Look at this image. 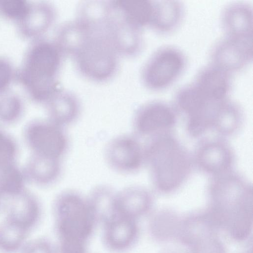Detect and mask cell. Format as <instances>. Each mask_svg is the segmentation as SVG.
I'll use <instances>...</instances> for the list:
<instances>
[{"mask_svg": "<svg viewBox=\"0 0 253 253\" xmlns=\"http://www.w3.org/2000/svg\"><path fill=\"white\" fill-rule=\"evenodd\" d=\"M54 42L63 55L73 60L77 71L87 79L106 82L118 71L120 55L101 21L93 15L77 13L75 20L59 27Z\"/></svg>", "mask_w": 253, "mask_h": 253, "instance_id": "1", "label": "cell"}, {"mask_svg": "<svg viewBox=\"0 0 253 253\" xmlns=\"http://www.w3.org/2000/svg\"><path fill=\"white\" fill-rule=\"evenodd\" d=\"M63 57L54 42L41 40L28 50L18 76L35 101L46 103L61 88L57 78Z\"/></svg>", "mask_w": 253, "mask_h": 253, "instance_id": "2", "label": "cell"}, {"mask_svg": "<svg viewBox=\"0 0 253 253\" xmlns=\"http://www.w3.org/2000/svg\"><path fill=\"white\" fill-rule=\"evenodd\" d=\"M236 180L221 181L212 188V222L227 226L232 237H247L252 224V192Z\"/></svg>", "mask_w": 253, "mask_h": 253, "instance_id": "3", "label": "cell"}, {"mask_svg": "<svg viewBox=\"0 0 253 253\" xmlns=\"http://www.w3.org/2000/svg\"><path fill=\"white\" fill-rule=\"evenodd\" d=\"M58 245L87 246L97 222L87 198L74 190H66L56 198L53 205Z\"/></svg>", "mask_w": 253, "mask_h": 253, "instance_id": "4", "label": "cell"}, {"mask_svg": "<svg viewBox=\"0 0 253 253\" xmlns=\"http://www.w3.org/2000/svg\"><path fill=\"white\" fill-rule=\"evenodd\" d=\"M145 160L150 165L156 187L170 191L181 184L187 175L188 157L177 142L165 137L153 141L145 150Z\"/></svg>", "mask_w": 253, "mask_h": 253, "instance_id": "5", "label": "cell"}, {"mask_svg": "<svg viewBox=\"0 0 253 253\" xmlns=\"http://www.w3.org/2000/svg\"><path fill=\"white\" fill-rule=\"evenodd\" d=\"M186 59L179 48L166 45L158 48L144 65L142 83L152 90L165 89L174 83L185 70Z\"/></svg>", "mask_w": 253, "mask_h": 253, "instance_id": "6", "label": "cell"}, {"mask_svg": "<svg viewBox=\"0 0 253 253\" xmlns=\"http://www.w3.org/2000/svg\"><path fill=\"white\" fill-rule=\"evenodd\" d=\"M103 22L107 34L119 55L133 57L143 45L142 29L127 18L116 0L104 1Z\"/></svg>", "mask_w": 253, "mask_h": 253, "instance_id": "7", "label": "cell"}, {"mask_svg": "<svg viewBox=\"0 0 253 253\" xmlns=\"http://www.w3.org/2000/svg\"><path fill=\"white\" fill-rule=\"evenodd\" d=\"M105 158L114 170L130 173L141 168L145 160V150L137 138L123 134L108 142L105 149Z\"/></svg>", "mask_w": 253, "mask_h": 253, "instance_id": "8", "label": "cell"}, {"mask_svg": "<svg viewBox=\"0 0 253 253\" xmlns=\"http://www.w3.org/2000/svg\"><path fill=\"white\" fill-rule=\"evenodd\" d=\"M27 137L39 156L60 160L68 149V137L63 127L50 121L31 125L27 129Z\"/></svg>", "mask_w": 253, "mask_h": 253, "instance_id": "9", "label": "cell"}, {"mask_svg": "<svg viewBox=\"0 0 253 253\" xmlns=\"http://www.w3.org/2000/svg\"><path fill=\"white\" fill-rule=\"evenodd\" d=\"M212 64L231 74L240 71L253 58V38L226 36L219 40L211 51Z\"/></svg>", "mask_w": 253, "mask_h": 253, "instance_id": "10", "label": "cell"}, {"mask_svg": "<svg viewBox=\"0 0 253 253\" xmlns=\"http://www.w3.org/2000/svg\"><path fill=\"white\" fill-rule=\"evenodd\" d=\"M102 241L111 253H126L136 244L139 237L137 220L117 214L102 225Z\"/></svg>", "mask_w": 253, "mask_h": 253, "instance_id": "11", "label": "cell"}, {"mask_svg": "<svg viewBox=\"0 0 253 253\" xmlns=\"http://www.w3.org/2000/svg\"><path fill=\"white\" fill-rule=\"evenodd\" d=\"M176 121L175 112L169 105L153 101L143 104L137 110L133 125L138 134L148 136L171 128Z\"/></svg>", "mask_w": 253, "mask_h": 253, "instance_id": "12", "label": "cell"}, {"mask_svg": "<svg viewBox=\"0 0 253 253\" xmlns=\"http://www.w3.org/2000/svg\"><path fill=\"white\" fill-rule=\"evenodd\" d=\"M192 83L204 97L212 102L227 99L232 87L230 74L213 64L202 68Z\"/></svg>", "mask_w": 253, "mask_h": 253, "instance_id": "13", "label": "cell"}, {"mask_svg": "<svg viewBox=\"0 0 253 253\" xmlns=\"http://www.w3.org/2000/svg\"><path fill=\"white\" fill-rule=\"evenodd\" d=\"M221 26L226 36L253 38V8L245 2H235L227 5L221 14Z\"/></svg>", "mask_w": 253, "mask_h": 253, "instance_id": "14", "label": "cell"}, {"mask_svg": "<svg viewBox=\"0 0 253 253\" xmlns=\"http://www.w3.org/2000/svg\"><path fill=\"white\" fill-rule=\"evenodd\" d=\"M115 203L118 214L137 220L149 211L152 199L144 189L129 186L116 193Z\"/></svg>", "mask_w": 253, "mask_h": 253, "instance_id": "15", "label": "cell"}, {"mask_svg": "<svg viewBox=\"0 0 253 253\" xmlns=\"http://www.w3.org/2000/svg\"><path fill=\"white\" fill-rule=\"evenodd\" d=\"M50 122L63 127L75 122L81 111L77 97L61 88L47 102Z\"/></svg>", "mask_w": 253, "mask_h": 253, "instance_id": "16", "label": "cell"}, {"mask_svg": "<svg viewBox=\"0 0 253 253\" xmlns=\"http://www.w3.org/2000/svg\"><path fill=\"white\" fill-rule=\"evenodd\" d=\"M56 16L55 9L50 4L43 2L30 4L28 13L19 22L20 31L29 37L42 35L53 24Z\"/></svg>", "mask_w": 253, "mask_h": 253, "instance_id": "17", "label": "cell"}, {"mask_svg": "<svg viewBox=\"0 0 253 253\" xmlns=\"http://www.w3.org/2000/svg\"><path fill=\"white\" fill-rule=\"evenodd\" d=\"M154 10L149 27L161 33L173 31L180 24L184 7L178 0H153Z\"/></svg>", "mask_w": 253, "mask_h": 253, "instance_id": "18", "label": "cell"}, {"mask_svg": "<svg viewBox=\"0 0 253 253\" xmlns=\"http://www.w3.org/2000/svg\"><path fill=\"white\" fill-rule=\"evenodd\" d=\"M201 167L210 173L224 172L232 164V156L226 145L220 142H211L201 147L197 155Z\"/></svg>", "mask_w": 253, "mask_h": 253, "instance_id": "19", "label": "cell"}, {"mask_svg": "<svg viewBox=\"0 0 253 253\" xmlns=\"http://www.w3.org/2000/svg\"><path fill=\"white\" fill-rule=\"evenodd\" d=\"M116 193L109 186L101 185L94 188L87 197L98 224L102 225L118 214L115 203Z\"/></svg>", "mask_w": 253, "mask_h": 253, "instance_id": "20", "label": "cell"}, {"mask_svg": "<svg viewBox=\"0 0 253 253\" xmlns=\"http://www.w3.org/2000/svg\"><path fill=\"white\" fill-rule=\"evenodd\" d=\"M116 1L135 26L141 29L150 27L153 14V0H117Z\"/></svg>", "mask_w": 253, "mask_h": 253, "instance_id": "21", "label": "cell"}, {"mask_svg": "<svg viewBox=\"0 0 253 253\" xmlns=\"http://www.w3.org/2000/svg\"><path fill=\"white\" fill-rule=\"evenodd\" d=\"M241 117V111L234 102L227 99L220 102L213 116L212 125L220 132L229 134L237 127Z\"/></svg>", "mask_w": 253, "mask_h": 253, "instance_id": "22", "label": "cell"}, {"mask_svg": "<svg viewBox=\"0 0 253 253\" xmlns=\"http://www.w3.org/2000/svg\"><path fill=\"white\" fill-rule=\"evenodd\" d=\"M61 171L60 160L38 155L30 168V173L34 180L42 184L54 182L60 176Z\"/></svg>", "mask_w": 253, "mask_h": 253, "instance_id": "23", "label": "cell"}, {"mask_svg": "<svg viewBox=\"0 0 253 253\" xmlns=\"http://www.w3.org/2000/svg\"><path fill=\"white\" fill-rule=\"evenodd\" d=\"M40 215L39 204L35 200L25 198L11 209L9 222L25 230L37 222Z\"/></svg>", "mask_w": 253, "mask_h": 253, "instance_id": "24", "label": "cell"}, {"mask_svg": "<svg viewBox=\"0 0 253 253\" xmlns=\"http://www.w3.org/2000/svg\"><path fill=\"white\" fill-rule=\"evenodd\" d=\"M23 186V178L19 170L12 164L0 167V191L17 194Z\"/></svg>", "mask_w": 253, "mask_h": 253, "instance_id": "25", "label": "cell"}, {"mask_svg": "<svg viewBox=\"0 0 253 253\" xmlns=\"http://www.w3.org/2000/svg\"><path fill=\"white\" fill-rule=\"evenodd\" d=\"M30 4L22 0H0V13L5 17L18 22L28 13Z\"/></svg>", "mask_w": 253, "mask_h": 253, "instance_id": "26", "label": "cell"}, {"mask_svg": "<svg viewBox=\"0 0 253 253\" xmlns=\"http://www.w3.org/2000/svg\"><path fill=\"white\" fill-rule=\"evenodd\" d=\"M25 230L9 222L0 232V245L5 250H15L20 245Z\"/></svg>", "mask_w": 253, "mask_h": 253, "instance_id": "27", "label": "cell"}, {"mask_svg": "<svg viewBox=\"0 0 253 253\" xmlns=\"http://www.w3.org/2000/svg\"><path fill=\"white\" fill-rule=\"evenodd\" d=\"M21 103L15 95L5 96L0 100V118L9 121L14 120L20 113Z\"/></svg>", "mask_w": 253, "mask_h": 253, "instance_id": "28", "label": "cell"}, {"mask_svg": "<svg viewBox=\"0 0 253 253\" xmlns=\"http://www.w3.org/2000/svg\"><path fill=\"white\" fill-rule=\"evenodd\" d=\"M15 154L16 147L13 141L0 131V167L12 164Z\"/></svg>", "mask_w": 253, "mask_h": 253, "instance_id": "29", "label": "cell"}, {"mask_svg": "<svg viewBox=\"0 0 253 253\" xmlns=\"http://www.w3.org/2000/svg\"><path fill=\"white\" fill-rule=\"evenodd\" d=\"M12 77V69L10 63L0 58V91L3 90L10 84Z\"/></svg>", "mask_w": 253, "mask_h": 253, "instance_id": "30", "label": "cell"}, {"mask_svg": "<svg viewBox=\"0 0 253 253\" xmlns=\"http://www.w3.org/2000/svg\"><path fill=\"white\" fill-rule=\"evenodd\" d=\"M25 253H55L50 243L45 239H41L35 242L27 249Z\"/></svg>", "mask_w": 253, "mask_h": 253, "instance_id": "31", "label": "cell"}]
</instances>
